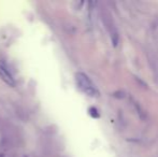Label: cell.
<instances>
[{
    "label": "cell",
    "mask_w": 158,
    "mask_h": 157,
    "mask_svg": "<svg viewBox=\"0 0 158 157\" xmlns=\"http://www.w3.org/2000/svg\"><path fill=\"white\" fill-rule=\"evenodd\" d=\"M0 157H3V154H0Z\"/></svg>",
    "instance_id": "cell-5"
},
{
    "label": "cell",
    "mask_w": 158,
    "mask_h": 157,
    "mask_svg": "<svg viewBox=\"0 0 158 157\" xmlns=\"http://www.w3.org/2000/svg\"><path fill=\"white\" fill-rule=\"evenodd\" d=\"M89 113H90V115H92L93 118H99V113H98V111H97V109H96V108H90Z\"/></svg>",
    "instance_id": "cell-4"
},
{
    "label": "cell",
    "mask_w": 158,
    "mask_h": 157,
    "mask_svg": "<svg viewBox=\"0 0 158 157\" xmlns=\"http://www.w3.org/2000/svg\"><path fill=\"white\" fill-rule=\"evenodd\" d=\"M103 22H104V25H106V29H108L109 34H110L111 37V41L113 43V46L116 48L119 43V35H118V30H117L116 26L114 24V21L112 19L110 14H104L103 15Z\"/></svg>",
    "instance_id": "cell-2"
},
{
    "label": "cell",
    "mask_w": 158,
    "mask_h": 157,
    "mask_svg": "<svg viewBox=\"0 0 158 157\" xmlns=\"http://www.w3.org/2000/svg\"><path fill=\"white\" fill-rule=\"evenodd\" d=\"M75 82H77L79 88L89 97H98L99 92L96 88L92 80L88 78L84 72H77L75 73Z\"/></svg>",
    "instance_id": "cell-1"
},
{
    "label": "cell",
    "mask_w": 158,
    "mask_h": 157,
    "mask_svg": "<svg viewBox=\"0 0 158 157\" xmlns=\"http://www.w3.org/2000/svg\"><path fill=\"white\" fill-rule=\"evenodd\" d=\"M0 79H1L6 85L11 86V87H14V86L16 85L15 79L13 78V74L11 73L8 65H6L3 60H0Z\"/></svg>",
    "instance_id": "cell-3"
}]
</instances>
